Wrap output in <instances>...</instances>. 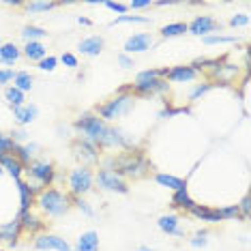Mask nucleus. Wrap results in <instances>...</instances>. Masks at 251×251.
Masks as SVG:
<instances>
[{"mask_svg": "<svg viewBox=\"0 0 251 251\" xmlns=\"http://www.w3.org/2000/svg\"><path fill=\"white\" fill-rule=\"evenodd\" d=\"M170 82H191V79L198 77V69L191 65H180V67H172V69H168V75Z\"/></svg>", "mask_w": 251, "mask_h": 251, "instance_id": "f8f14e48", "label": "nucleus"}, {"mask_svg": "<svg viewBox=\"0 0 251 251\" xmlns=\"http://www.w3.org/2000/svg\"><path fill=\"white\" fill-rule=\"evenodd\" d=\"M114 163V172H116L118 176H144L148 163L146 159L142 157V152L138 151H127V152H121L118 157L112 159Z\"/></svg>", "mask_w": 251, "mask_h": 251, "instance_id": "f03ea898", "label": "nucleus"}, {"mask_svg": "<svg viewBox=\"0 0 251 251\" xmlns=\"http://www.w3.org/2000/svg\"><path fill=\"white\" fill-rule=\"evenodd\" d=\"M71 148H73V152H75V157H79V159H86V161H97V159H99V148L82 138L73 142Z\"/></svg>", "mask_w": 251, "mask_h": 251, "instance_id": "9b49d317", "label": "nucleus"}, {"mask_svg": "<svg viewBox=\"0 0 251 251\" xmlns=\"http://www.w3.org/2000/svg\"><path fill=\"white\" fill-rule=\"evenodd\" d=\"M210 88H213V84H204V86H198L196 90H193V93H191V99H198V97L200 95H204V93H208V90Z\"/></svg>", "mask_w": 251, "mask_h": 251, "instance_id": "ea45409f", "label": "nucleus"}, {"mask_svg": "<svg viewBox=\"0 0 251 251\" xmlns=\"http://www.w3.org/2000/svg\"><path fill=\"white\" fill-rule=\"evenodd\" d=\"M129 7L131 9H146V7H152V2H151V0H133Z\"/></svg>", "mask_w": 251, "mask_h": 251, "instance_id": "79ce46f5", "label": "nucleus"}, {"mask_svg": "<svg viewBox=\"0 0 251 251\" xmlns=\"http://www.w3.org/2000/svg\"><path fill=\"white\" fill-rule=\"evenodd\" d=\"M159 227L165 232V234H174V236H182L180 227H178V217L176 215H163L161 219H159Z\"/></svg>", "mask_w": 251, "mask_h": 251, "instance_id": "aec40b11", "label": "nucleus"}, {"mask_svg": "<svg viewBox=\"0 0 251 251\" xmlns=\"http://www.w3.org/2000/svg\"><path fill=\"white\" fill-rule=\"evenodd\" d=\"M73 127L82 133V140L95 144L97 148L99 146H123V148H129L131 146V140L123 133L121 129L110 127V125H107L103 118L97 116V114H90V112L82 114Z\"/></svg>", "mask_w": 251, "mask_h": 251, "instance_id": "f257e3e1", "label": "nucleus"}, {"mask_svg": "<svg viewBox=\"0 0 251 251\" xmlns=\"http://www.w3.org/2000/svg\"><path fill=\"white\" fill-rule=\"evenodd\" d=\"M191 213L200 217L202 221H208V224H219V221H224V217H221L219 213V208H208V206H193L191 208Z\"/></svg>", "mask_w": 251, "mask_h": 251, "instance_id": "4468645a", "label": "nucleus"}, {"mask_svg": "<svg viewBox=\"0 0 251 251\" xmlns=\"http://www.w3.org/2000/svg\"><path fill=\"white\" fill-rule=\"evenodd\" d=\"M168 88V82L163 77L151 79V82H142V84H133V93L138 95H155V93H163Z\"/></svg>", "mask_w": 251, "mask_h": 251, "instance_id": "ddd939ff", "label": "nucleus"}, {"mask_svg": "<svg viewBox=\"0 0 251 251\" xmlns=\"http://www.w3.org/2000/svg\"><path fill=\"white\" fill-rule=\"evenodd\" d=\"M0 174H2V168H0Z\"/></svg>", "mask_w": 251, "mask_h": 251, "instance_id": "de8ad7c7", "label": "nucleus"}, {"mask_svg": "<svg viewBox=\"0 0 251 251\" xmlns=\"http://www.w3.org/2000/svg\"><path fill=\"white\" fill-rule=\"evenodd\" d=\"M0 168L7 170V172H9L11 176H13L15 180H20V176H22V170H24V165H22V163H20L13 155H4V157H0Z\"/></svg>", "mask_w": 251, "mask_h": 251, "instance_id": "6ab92c4d", "label": "nucleus"}, {"mask_svg": "<svg viewBox=\"0 0 251 251\" xmlns=\"http://www.w3.org/2000/svg\"><path fill=\"white\" fill-rule=\"evenodd\" d=\"M48 32L41 30V28H37V26H26L24 30H22V37L26 39V41H37V39H43Z\"/></svg>", "mask_w": 251, "mask_h": 251, "instance_id": "c756f323", "label": "nucleus"}, {"mask_svg": "<svg viewBox=\"0 0 251 251\" xmlns=\"http://www.w3.org/2000/svg\"><path fill=\"white\" fill-rule=\"evenodd\" d=\"M56 65H58V58H54V56H45L43 60H39V69L43 71H54Z\"/></svg>", "mask_w": 251, "mask_h": 251, "instance_id": "72a5a7b5", "label": "nucleus"}, {"mask_svg": "<svg viewBox=\"0 0 251 251\" xmlns=\"http://www.w3.org/2000/svg\"><path fill=\"white\" fill-rule=\"evenodd\" d=\"M219 213H221V217L224 219H243V215H241V210H238V206L234 204V206H227V208H219Z\"/></svg>", "mask_w": 251, "mask_h": 251, "instance_id": "2f4dec72", "label": "nucleus"}, {"mask_svg": "<svg viewBox=\"0 0 251 251\" xmlns=\"http://www.w3.org/2000/svg\"><path fill=\"white\" fill-rule=\"evenodd\" d=\"M236 37H224V35H215V37H204L206 45H215V43H234Z\"/></svg>", "mask_w": 251, "mask_h": 251, "instance_id": "473e14b6", "label": "nucleus"}, {"mask_svg": "<svg viewBox=\"0 0 251 251\" xmlns=\"http://www.w3.org/2000/svg\"><path fill=\"white\" fill-rule=\"evenodd\" d=\"M219 28V22L210 15H198V18L191 20V24H187V32L198 37H206L208 32H215Z\"/></svg>", "mask_w": 251, "mask_h": 251, "instance_id": "6e6552de", "label": "nucleus"}, {"mask_svg": "<svg viewBox=\"0 0 251 251\" xmlns=\"http://www.w3.org/2000/svg\"><path fill=\"white\" fill-rule=\"evenodd\" d=\"M35 245L37 249H43V251H73L71 245L60 236H54V234H41V236L35 238Z\"/></svg>", "mask_w": 251, "mask_h": 251, "instance_id": "1a4fd4ad", "label": "nucleus"}, {"mask_svg": "<svg viewBox=\"0 0 251 251\" xmlns=\"http://www.w3.org/2000/svg\"><path fill=\"white\" fill-rule=\"evenodd\" d=\"M93 180H95V176H93V172H90V168H86V165L75 168L69 174V191H71V196L79 198V196H84V193H88L90 189H93Z\"/></svg>", "mask_w": 251, "mask_h": 251, "instance_id": "39448f33", "label": "nucleus"}, {"mask_svg": "<svg viewBox=\"0 0 251 251\" xmlns=\"http://www.w3.org/2000/svg\"><path fill=\"white\" fill-rule=\"evenodd\" d=\"M75 204H77V208H79V210H84V213H86L88 217H93V208L88 206V202H84L82 198H75Z\"/></svg>", "mask_w": 251, "mask_h": 251, "instance_id": "58836bf2", "label": "nucleus"}, {"mask_svg": "<svg viewBox=\"0 0 251 251\" xmlns=\"http://www.w3.org/2000/svg\"><path fill=\"white\" fill-rule=\"evenodd\" d=\"M155 180H157L161 187H168V189H174V191L185 189V187H187V180L176 178V176H170V174H157Z\"/></svg>", "mask_w": 251, "mask_h": 251, "instance_id": "5701e85b", "label": "nucleus"}, {"mask_svg": "<svg viewBox=\"0 0 251 251\" xmlns=\"http://www.w3.org/2000/svg\"><path fill=\"white\" fill-rule=\"evenodd\" d=\"M0 251H2V249H0Z\"/></svg>", "mask_w": 251, "mask_h": 251, "instance_id": "09e8293b", "label": "nucleus"}, {"mask_svg": "<svg viewBox=\"0 0 251 251\" xmlns=\"http://www.w3.org/2000/svg\"><path fill=\"white\" fill-rule=\"evenodd\" d=\"M4 97H7V101L13 107H20V105H24V93L22 90H18L15 86H11V88H7L4 90Z\"/></svg>", "mask_w": 251, "mask_h": 251, "instance_id": "c85d7f7f", "label": "nucleus"}, {"mask_svg": "<svg viewBox=\"0 0 251 251\" xmlns=\"http://www.w3.org/2000/svg\"><path fill=\"white\" fill-rule=\"evenodd\" d=\"M35 202L41 206L48 215H52V217H60V215H65L67 210H69V196L67 193H62L58 189H43V191H39V196Z\"/></svg>", "mask_w": 251, "mask_h": 251, "instance_id": "7ed1b4c3", "label": "nucleus"}, {"mask_svg": "<svg viewBox=\"0 0 251 251\" xmlns=\"http://www.w3.org/2000/svg\"><path fill=\"white\" fill-rule=\"evenodd\" d=\"M125 22H140V24H144V22H148V18H140V15H121V18H116L112 22V26L125 24Z\"/></svg>", "mask_w": 251, "mask_h": 251, "instance_id": "f704fd0d", "label": "nucleus"}, {"mask_svg": "<svg viewBox=\"0 0 251 251\" xmlns=\"http://www.w3.org/2000/svg\"><path fill=\"white\" fill-rule=\"evenodd\" d=\"M18 187H20V200H22V213H26V210H30L32 204H35V196H32V189L28 182L18 180Z\"/></svg>", "mask_w": 251, "mask_h": 251, "instance_id": "4be33fe9", "label": "nucleus"}, {"mask_svg": "<svg viewBox=\"0 0 251 251\" xmlns=\"http://www.w3.org/2000/svg\"><path fill=\"white\" fill-rule=\"evenodd\" d=\"M24 54H26L30 60H43L45 54H48V50H45L39 41H28L26 48H24Z\"/></svg>", "mask_w": 251, "mask_h": 251, "instance_id": "a878e982", "label": "nucleus"}, {"mask_svg": "<svg viewBox=\"0 0 251 251\" xmlns=\"http://www.w3.org/2000/svg\"><path fill=\"white\" fill-rule=\"evenodd\" d=\"M28 174H30V178H35L39 185L48 187L54 182L56 170H54V165L48 161H32V163H28Z\"/></svg>", "mask_w": 251, "mask_h": 251, "instance_id": "423d86ee", "label": "nucleus"}, {"mask_svg": "<svg viewBox=\"0 0 251 251\" xmlns=\"http://www.w3.org/2000/svg\"><path fill=\"white\" fill-rule=\"evenodd\" d=\"M97 182H99V187H103L107 191H118V193H127L129 187L127 182H125L121 176H118L114 170H99V174H97Z\"/></svg>", "mask_w": 251, "mask_h": 251, "instance_id": "0eeeda50", "label": "nucleus"}, {"mask_svg": "<svg viewBox=\"0 0 251 251\" xmlns=\"http://www.w3.org/2000/svg\"><path fill=\"white\" fill-rule=\"evenodd\" d=\"M15 88L22 90V93H26V90L32 88V75L26 71H18L15 73Z\"/></svg>", "mask_w": 251, "mask_h": 251, "instance_id": "cd10ccee", "label": "nucleus"}, {"mask_svg": "<svg viewBox=\"0 0 251 251\" xmlns=\"http://www.w3.org/2000/svg\"><path fill=\"white\" fill-rule=\"evenodd\" d=\"M22 232V226H20V219L15 221H9V224H4L2 227H0V241H9L11 245H15V241H18Z\"/></svg>", "mask_w": 251, "mask_h": 251, "instance_id": "dca6fc26", "label": "nucleus"}, {"mask_svg": "<svg viewBox=\"0 0 251 251\" xmlns=\"http://www.w3.org/2000/svg\"><path fill=\"white\" fill-rule=\"evenodd\" d=\"M140 251H151V249H148V247H140Z\"/></svg>", "mask_w": 251, "mask_h": 251, "instance_id": "49530a36", "label": "nucleus"}, {"mask_svg": "<svg viewBox=\"0 0 251 251\" xmlns=\"http://www.w3.org/2000/svg\"><path fill=\"white\" fill-rule=\"evenodd\" d=\"M191 245H193V247H204V245H206V238H204V236H196L191 241Z\"/></svg>", "mask_w": 251, "mask_h": 251, "instance_id": "c03bdc74", "label": "nucleus"}, {"mask_svg": "<svg viewBox=\"0 0 251 251\" xmlns=\"http://www.w3.org/2000/svg\"><path fill=\"white\" fill-rule=\"evenodd\" d=\"M18 58H20V48L15 43H7L0 48V60H2L4 65H13Z\"/></svg>", "mask_w": 251, "mask_h": 251, "instance_id": "393cba45", "label": "nucleus"}, {"mask_svg": "<svg viewBox=\"0 0 251 251\" xmlns=\"http://www.w3.org/2000/svg\"><path fill=\"white\" fill-rule=\"evenodd\" d=\"M133 95H127V93H121V95H116V97H112L110 101H105L103 105H99L97 107V116L99 118H103V121H116L118 116H123V114H127L131 107H133Z\"/></svg>", "mask_w": 251, "mask_h": 251, "instance_id": "20e7f679", "label": "nucleus"}, {"mask_svg": "<svg viewBox=\"0 0 251 251\" xmlns=\"http://www.w3.org/2000/svg\"><path fill=\"white\" fill-rule=\"evenodd\" d=\"M15 73L18 71H13V69H0V84H7L11 79H15Z\"/></svg>", "mask_w": 251, "mask_h": 251, "instance_id": "e433bc0d", "label": "nucleus"}, {"mask_svg": "<svg viewBox=\"0 0 251 251\" xmlns=\"http://www.w3.org/2000/svg\"><path fill=\"white\" fill-rule=\"evenodd\" d=\"M99 249V234L97 232H84L77 238V251H97Z\"/></svg>", "mask_w": 251, "mask_h": 251, "instance_id": "f3484780", "label": "nucleus"}, {"mask_svg": "<svg viewBox=\"0 0 251 251\" xmlns=\"http://www.w3.org/2000/svg\"><path fill=\"white\" fill-rule=\"evenodd\" d=\"M172 206H176V208H185V210H191L193 206H196V202H193L191 196H189V193H187V187H185V189L174 191Z\"/></svg>", "mask_w": 251, "mask_h": 251, "instance_id": "b1692460", "label": "nucleus"}, {"mask_svg": "<svg viewBox=\"0 0 251 251\" xmlns=\"http://www.w3.org/2000/svg\"><path fill=\"white\" fill-rule=\"evenodd\" d=\"M105 7L110 11H116V13H125V11L129 9V4H125V2H105Z\"/></svg>", "mask_w": 251, "mask_h": 251, "instance_id": "4c0bfd02", "label": "nucleus"}, {"mask_svg": "<svg viewBox=\"0 0 251 251\" xmlns=\"http://www.w3.org/2000/svg\"><path fill=\"white\" fill-rule=\"evenodd\" d=\"M77 22H79V24H84V26H88V24H90V20H86V18H79Z\"/></svg>", "mask_w": 251, "mask_h": 251, "instance_id": "a18cd8bd", "label": "nucleus"}, {"mask_svg": "<svg viewBox=\"0 0 251 251\" xmlns=\"http://www.w3.org/2000/svg\"><path fill=\"white\" fill-rule=\"evenodd\" d=\"M103 50V39L101 37H88L79 43V52L84 56H99Z\"/></svg>", "mask_w": 251, "mask_h": 251, "instance_id": "2eb2a0df", "label": "nucleus"}, {"mask_svg": "<svg viewBox=\"0 0 251 251\" xmlns=\"http://www.w3.org/2000/svg\"><path fill=\"white\" fill-rule=\"evenodd\" d=\"M247 24H249V15H245V13L234 15V18L230 20V26H234V28H238V26H247Z\"/></svg>", "mask_w": 251, "mask_h": 251, "instance_id": "c9c22d12", "label": "nucleus"}, {"mask_svg": "<svg viewBox=\"0 0 251 251\" xmlns=\"http://www.w3.org/2000/svg\"><path fill=\"white\" fill-rule=\"evenodd\" d=\"M13 116L18 118V123L22 125H28L35 121L37 116V105H20V107H13Z\"/></svg>", "mask_w": 251, "mask_h": 251, "instance_id": "412c9836", "label": "nucleus"}, {"mask_svg": "<svg viewBox=\"0 0 251 251\" xmlns=\"http://www.w3.org/2000/svg\"><path fill=\"white\" fill-rule=\"evenodd\" d=\"M20 226H22V230H26V232H32L35 234L37 230H41L43 224H41V219H39L37 215H32L30 210H26V213H20Z\"/></svg>", "mask_w": 251, "mask_h": 251, "instance_id": "a211bd4d", "label": "nucleus"}, {"mask_svg": "<svg viewBox=\"0 0 251 251\" xmlns=\"http://www.w3.org/2000/svg\"><path fill=\"white\" fill-rule=\"evenodd\" d=\"M58 7V2H26L24 9L30 11V13H39V11H52Z\"/></svg>", "mask_w": 251, "mask_h": 251, "instance_id": "7c9ffc66", "label": "nucleus"}, {"mask_svg": "<svg viewBox=\"0 0 251 251\" xmlns=\"http://www.w3.org/2000/svg\"><path fill=\"white\" fill-rule=\"evenodd\" d=\"M60 60L65 62L67 67H77V58H75L73 54H62V56H60Z\"/></svg>", "mask_w": 251, "mask_h": 251, "instance_id": "a19ab883", "label": "nucleus"}, {"mask_svg": "<svg viewBox=\"0 0 251 251\" xmlns=\"http://www.w3.org/2000/svg\"><path fill=\"white\" fill-rule=\"evenodd\" d=\"M118 62H121V65L125 67V69H129V67H135V62L131 60L127 54H121V56H118Z\"/></svg>", "mask_w": 251, "mask_h": 251, "instance_id": "37998d69", "label": "nucleus"}, {"mask_svg": "<svg viewBox=\"0 0 251 251\" xmlns=\"http://www.w3.org/2000/svg\"><path fill=\"white\" fill-rule=\"evenodd\" d=\"M159 32H161V37H165V39L180 37V35H185V32H187V24H185V22H174V24H165Z\"/></svg>", "mask_w": 251, "mask_h": 251, "instance_id": "bb28decb", "label": "nucleus"}, {"mask_svg": "<svg viewBox=\"0 0 251 251\" xmlns=\"http://www.w3.org/2000/svg\"><path fill=\"white\" fill-rule=\"evenodd\" d=\"M152 43H155L152 35H148V32H140V35H133V37L127 39V43H125V52H129V54L146 52V50H151Z\"/></svg>", "mask_w": 251, "mask_h": 251, "instance_id": "9d476101", "label": "nucleus"}]
</instances>
